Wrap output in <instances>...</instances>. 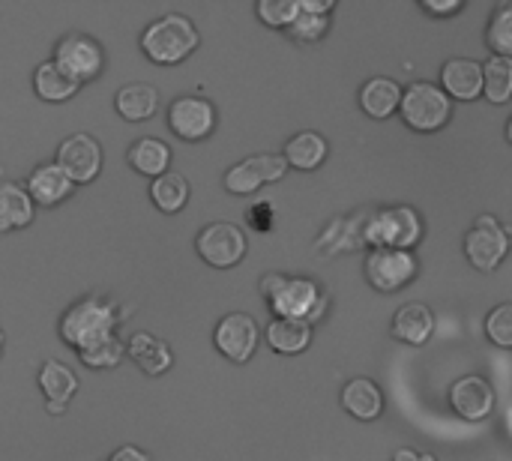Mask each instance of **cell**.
I'll use <instances>...</instances> for the list:
<instances>
[{"label": "cell", "mask_w": 512, "mask_h": 461, "mask_svg": "<svg viewBox=\"0 0 512 461\" xmlns=\"http://www.w3.org/2000/svg\"><path fill=\"white\" fill-rule=\"evenodd\" d=\"M300 3V9H306V12H315V15H327L336 3L333 0H297Z\"/></svg>", "instance_id": "40"}, {"label": "cell", "mask_w": 512, "mask_h": 461, "mask_svg": "<svg viewBox=\"0 0 512 461\" xmlns=\"http://www.w3.org/2000/svg\"><path fill=\"white\" fill-rule=\"evenodd\" d=\"M267 345L282 354V357H294L303 354L312 345V324L306 321H291V318H273L264 330Z\"/></svg>", "instance_id": "24"}, {"label": "cell", "mask_w": 512, "mask_h": 461, "mask_svg": "<svg viewBox=\"0 0 512 461\" xmlns=\"http://www.w3.org/2000/svg\"><path fill=\"white\" fill-rule=\"evenodd\" d=\"M36 204L27 195L24 183L18 180H0V234L21 231L33 222Z\"/></svg>", "instance_id": "20"}, {"label": "cell", "mask_w": 512, "mask_h": 461, "mask_svg": "<svg viewBox=\"0 0 512 461\" xmlns=\"http://www.w3.org/2000/svg\"><path fill=\"white\" fill-rule=\"evenodd\" d=\"M486 336L498 348H512V303H501L486 318Z\"/></svg>", "instance_id": "35"}, {"label": "cell", "mask_w": 512, "mask_h": 461, "mask_svg": "<svg viewBox=\"0 0 512 461\" xmlns=\"http://www.w3.org/2000/svg\"><path fill=\"white\" fill-rule=\"evenodd\" d=\"M81 84L72 81L54 60H42L36 69H33V93L42 99V102H69L72 96H78Z\"/></svg>", "instance_id": "26"}, {"label": "cell", "mask_w": 512, "mask_h": 461, "mask_svg": "<svg viewBox=\"0 0 512 461\" xmlns=\"http://www.w3.org/2000/svg\"><path fill=\"white\" fill-rule=\"evenodd\" d=\"M213 345L225 360L243 366L255 357V351L261 345V327L246 312H228L213 327Z\"/></svg>", "instance_id": "10"}, {"label": "cell", "mask_w": 512, "mask_h": 461, "mask_svg": "<svg viewBox=\"0 0 512 461\" xmlns=\"http://www.w3.org/2000/svg\"><path fill=\"white\" fill-rule=\"evenodd\" d=\"M297 12H300L297 0H258L255 3V15L267 27H276V30H288V24L297 18Z\"/></svg>", "instance_id": "33"}, {"label": "cell", "mask_w": 512, "mask_h": 461, "mask_svg": "<svg viewBox=\"0 0 512 461\" xmlns=\"http://www.w3.org/2000/svg\"><path fill=\"white\" fill-rule=\"evenodd\" d=\"M24 189L36 207H60L63 201H69L75 195V183L63 174V168L57 162H39L27 174Z\"/></svg>", "instance_id": "13"}, {"label": "cell", "mask_w": 512, "mask_h": 461, "mask_svg": "<svg viewBox=\"0 0 512 461\" xmlns=\"http://www.w3.org/2000/svg\"><path fill=\"white\" fill-rule=\"evenodd\" d=\"M126 321L120 312V303L108 294H84L72 306L63 309L57 321V336L66 348L75 354L84 348H93L96 342L117 333V327Z\"/></svg>", "instance_id": "1"}, {"label": "cell", "mask_w": 512, "mask_h": 461, "mask_svg": "<svg viewBox=\"0 0 512 461\" xmlns=\"http://www.w3.org/2000/svg\"><path fill=\"white\" fill-rule=\"evenodd\" d=\"M435 330V315L426 303H405L393 318V336L405 345H426Z\"/></svg>", "instance_id": "23"}, {"label": "cell", "mask_w": 512, "mask_h": 461, "mask_svg": "<svg viewBox=\"0 0 512 461\" xmlns=\"http://www.w3.org/2000/svg\"><path fill=\"white\" fill-rule=\"evenodd\" d=\"M189 195H192V186L180 171H168V174L150 180V201L165 216L180 213L189 204Z\"/></svg>", "instance_id": "27"}, {"label": "cell", "mask_w": 512, "mask_h": 461, "mask_svg": "<svg viewBox=\"0 0 512 461\" xmlns=\"http://www.w3.org/2000/svg\"><path fill=\"white\" fill-rule=\"evenodd\" d=\"M342 408L363 423L378 420L384 411V393L372 378H354L342 387Z\"/></svg>", "instance_id": "22"}, {"label": "cell", "mask_w": 512, "mask_h": 461, "mask_svg": "<svg viewBox=\"0 0 512 461\" xmlns=\"http://www.w3.org/2000/svg\"><path fill=\"white\" fill-rule=\"evenodd\" d=\"M282 279H285V273H267V276H261V282H258V288H261V297L267 300L279 285H282Z\"/></svg>", "instance_id": "39"}, {"label": "cell", "mask_w": 512, "mask_h": 461, "mask_svg": "<svg viewBox=\"0 0 512 461\" xmlns=\"http://www.w3.org/2000/svg\"><path fill=\"white\" fill-rule=\"evenodd\" d=\"M507 138L512 141V117H510V123H507Z\"/></svg>", "instance_id": "43"}, {"label": "cell", "mask_w": 512, "mask_h": 461, "mask_svg": "<svg viewBox=\"0 0 512 461\" xmlns=\"http://www.w3.org/2000/svg\"><path fill=\"white\" fill-rule=\"evenodd\" d=\"M264 183H267V180H264L261 165H258L255 156H246V159L234 162V165L225 171V177H222V186H225V192H231V195H255Z\"/></svg>", "instance_id": "29"}, {"label": "cell", "mask_w": 512, "mask_h": 461, "mask_svg": "<svg viewBox=\"0 0 512 461\" xmlns=\"http://www.w3.org/2000/svg\"><path fill=\"white\" fill-rule=\"evenodd\" d=\"M483 93L489 102L504 105L512 99V57H489L483 63Z\"/></svg>", "instance_id": "28"}, {"label": "cell", "mask_w": 512, "mask_h": 461, "mask_svg": "<svg viewBox=\"0 0 512 461\" xmlns=\"http://www.w3.org/2000/svg\"><path fill=\"white\" fill-rule=\"evenodd\" d=\"M327 153H330V144L315 129H303V132L291 135L288 144H285V150H282L288 168H297V171H315V168H321L324 159H327Z\"/></svg>", "instance_id": "21"}, {"label": "cell", "mask_w": 512, "mask_h": 461, "mask_svg": "<svg viewBox=\"0 0 512 461\" xmlns=\"http://www.w3.org/2000/svg\"><path fill=\"white\" fill-rule=\"evenodd\" d=\"M78 360L81 366L93 369V372H108V369H117L123 360H126V342L114 333L102 342H96L93 348H84L78 351Z\"/></svg>", "instance_id": "31"}, {"label": "cell", "mask_w": 512, "mask_h": 461, "mask_svg": "<svg viewBox=\"0 0 512 461\" xmlns=\"http://www.w3.org/2000/svg\"><path fill=\"white\" fill-rule=\"evenodd\" d=\"M405 123L417 132H435L441 129L450 114H453V99L444 93V87L432 81H414L402 90V105H399Z\"/></svg>", "instance_id": "5"}, {"label": "cell", "mask_w": 512, "mask_h": 461, "mask_svg": "<svg viewBox=\"0 0 512 461\" xmlns=\"http://www.w3.org/2000/svg\"><path fill=\"white\" fill-rule=\"evenodd\" d=\"M165 123H168V129L180 141L198 144V141H207L216 132V126H219V108L207 96L180 93V96H174L168 102Z\"/></svg>", "instance_id": "6"}, {"label": "cell", "mask_w": 512, "mask_h": 461, "mask_svg": "<svg viewBox=\"0 0 512 461\" xmlns=\"http://www.w3.org/2000/svg\"><path fill=\"white\" fill-rule=\"evenodd\" d=\"M420 270V261L408 249H372L366 258V279L378 291L405 288Z\"/></svg>", "instance_id": "12"}, {"label": "cell", "mask_w": 512, "mask_h": 461, "mask_svg": "<svg viewBox=\"0 0 512 461\" xmlns=\"http://www.w3.org/2000/svg\"><path fill=\"white\" fill-rule=\"evenodd\" d=\"M171 159H174L171 147H168L162 138H156V135L135 138V141L129 144V150H126L129 168H132L135 174H141V177H150V180L168 174V171H171Z\"/></svg>", "instance_id": "17"}, {"label": "cell", "mask_w": 512, "mask_h": 461, "mask_svg": "<svg viewBox=\"0 0 512 461\" xmlns=\"http://www.w3.org/2000/svg\"><path fill=\"white\" fill-rule=\"evenodd\" d=\"M507 252H510V234L495 216H480L465 234V255L483 273L495 270L507 258Z\"/></svg>", "instance_id": "11"}, {"label": "cell", "mask_w": 512, "mask_h": 461, "mask_svg": "<svg viewBox=\"0 0 512 461\" xmlns=\"http://www.w3.org/2000/svg\"><path fill=\"white\" fill-rule=\"evenodd\" d=\"M450 405L462 420H486L495 411V390L480 375H465L450 387Z\"/></svg>", "instance_id": "15"}, {"label": "cell", "mask_w": 512, "mask_h": 461, "mask_svg": "<svg viewBox=\"0 0 512 461\" xmlns=\"http://www.w3.org/2000/svg\"><path fill=\"white\" fill-rule=\"evenodd\" d=\"M126 357L150 378H159L165 372H171L174 366V351L165 339H159L156 333L138 330L126 339Z\"/></svg>", "instance_id": "16"}, {"label": "cell", "mask_w": 512, "mask_h": 461, "mask_svg": "<svg viewBox=\"0 0 512 461\" xmlns=\"http://www.w3.org/2000/svg\"><path fill=\"white\" fill-rule=\"evenodd\" d=\"M267 306L273 318H291L315 324L324 318L330 306V294L309 276H285L282 285L267 297Z\"/></svg>", "instance_id": "4"}, {"label": "cell", "mask_w": 512, "mask_h": 461, "mask_svg": "<svg viewBox=\"0 0 512 461\" xmlns=\"http://www.w3.org/2000/svg\"><path fill=\"white\" fill-rule=\"evenodd\" d=\"M138 45L144 51V57L156 66H177L183 60H189L198 45H201V33L198 24L183 15V12H165L159 18H153L150 24H144Z\"/></svg>", "instance_id": "2"}, {"label": "cell", "mask_w": 512, "mask_h": 461, "mask_svg": "<svg viewBox=\"0 0 512 461\" xmlns=\"http://www.w3.org/2000/svg\"><path fill=\"white\" fill-rule=\"evenodd\" d=\"M255 159H258L261 174H264L267 183H276V180H282L288 174V162H285L282 153H255Z\"/></svg>", "instance_id": "36"}, {"label": "cell", "mask_w": 512, "mask_h": 461, "mask_svg": "<svg viewBox=\"0 0 512 461\" xmlns=\"http://www.w3.org/2000/svg\"><path fill=\"white\" fill-rule=\"evenodd\" d=\"M105 461H153L150 459V453L147 450H141V447H135V444H123V447H117L111 456Z\"/></svg>", "instance_id": "37"}, {"label": "cell", "mask_w": 512, "mask_h": 461, "mask_svg": "<svg viewBox=\"0 0 512 461\" xmlns=\"http://www.w3.org/2000/svg\"><path fill=\"white\" fill-rule=\"evenodd\" d=\"M114 111L126 123H144L159 111V90L147 81H129L114 93Z\"/></svg>", "instance_id": "19"}, {"label": "cell", "mask_w": 512, "mask_h": 461, "mask_svg": "<svg viewBox=\"0 0 512 461\" xmlns=\"http://www.w3.org/2000/svg\"><path fill=\"white\" fill-rule=\"evenodd\" d=\"M486 39L498 57H512V3H504L495 9L489 30H486Z\"/></svg>", "instance_id": "32"}, {"label": "cell", "mask_w": 512, "mask_h": 461, "mask_svg": "<svg viewBox=\"0 0 512 461\" xmlns=\"http://www.w3.org/2000/svg\"><path fill=\"white\" fill-rule=\"evenodd\" d=\"M72 81L78 84H87L93 78L102 75L105 69V48L96 36L90 33H81V30H72V33H63L54 45V57H51Z\"/></svg>", "instance_id": "7"}, {"label": "cell", "mask_w": 512, "mask_h": 461, "mask_svg": "<svg viewBox=\"0 0 512 461\" xmlns=\"http://www.w3.org/2000/svg\"><path fill=\"white\" fill-rule=\"evenodd\" d=\"M246 249H249L246 231L234 222H207L195 234V252L213 270L237 267L246 258Z\"/></svg>", "instance_id": "8"}, {"label": "cell", "mask_w": 512, "mask_h": 461, "mask_svg": "<svg viewBox=\"0 0 512 461\" xmlns=\"http://www.w3.org/2000/svg\"><path fill=\"white\" fill-rule=\"evenodd\" d=\"M402 105V87L393 78H369L360 90V108L372 117V120H387L396 114V108Z\"/></svg>", "instance_id": "25"}, {"label": "cell", "mask_w": 512, "mask_h": 461, "mask_svg": "<svg viewBox=\"0 0 512 461\" xmlns=\"http://www.w3.org/2000/svg\"><path fill=\"white\" fill-rule=\"evenodd\" d=\"M54 162L63 168V174L75 183V186H87L102 174L105 165V150L99 144V138H93L90 132H72L57 144V156Z\"/></svg>", "instance_id": "9"}, {"label": "cell", "mask_w": 512, "mask_h": 461, "mask_svg": "<svg viewBox=\"0 0 512 461\" xmlns=\"http://www.w3.org/2000/svg\"><path fill=\"white\" fill-rule=\"evenodd\" d=\"M423 9L426 12H435V15H453L462 9V0H423Z\"/></svg>", "instance_id": "38"}, {"label": "cell", "mask_w": 512, "mask_h": 461, "mask_svg": "<svg viewBox=\"0 0 512 461\" xmlns=\"http://www.w3.org/2000/svg\"><path fill=\"white\" fill-rule=\"evenodd\" d=\"M3 348H6V336H3V330H0V360H3Z\"/></svg>", "instance_id": "42"}, {"label": "cell", "mask_w": 512, "mask_h": 461, "mask_svg": "<svg viewBox=\"0 0 512 461\" xmlns=\"http://www.w3.org/2000/svg\"><path fill=\"white\" fill-rule=\"evenodd\" d=\"M393 461H435V456L420 453V450H411V447H402V450H396Z\"/></svg>", "instance_id": "41"}, {"label": "cell", "mask_w": 512, "mask_h": 461, "mask_svg": "<svg viewBox=\"0 0 512 461\" xmlns=\"http://www.w3.org/2000/svg\"><path fill=\"white\" fill-rule=\"evenodd\" d=\"M423 237V219L414 207L396 204L375 210L369 219H363V243L372 249H414Z\"/></svg>", "instance_id": "3"}, {"label": "cell", "mask_w": 512, "mask_h": 461, "mask_svg": "<svg viewBox=\"0 0 512 461\" xmlns=\"http://www.w3.org/2000/svg\"><path fill=\"white\" fill-rule=\"evenodd\" d=\"M327 27H330V18H327V15H315V12L300 9L297 18L288 24L285 33H288L294 42H318V39L327 33Z\"/></svg>", "instance_id": "34"}, {"label": "cell", "mask_w": 512, "mask_h": 461, "mask_svg": "<svg viewBox=\"0 0 512 461\" xmlns=\"http://www.w3.org/2000/svg\"><path fill=\"white\" fill-rule=\"evenodd\" d=\"M441 84L450 99H477L483 93V63L471 57H450L441 69Z\"/></svg>", "instance_id": "18"}, {"label": "cell", "mask_w": 512, "mask_h": 461, "mask_svg": "<svg viewBox=\"0 0 512 461\" xmlns=\"http://www.w3.org/2000/svg\"><path fill=\"white\" fill-rule=\"evenodd\" d=\"M36 384H39L48 414L54 417H60L78 393V375L60 360H45L36 372Z\"/></svg>", "instance_id": "14"}, {"label": "cell", "mask_w": 512, "mask_h": 461, "mask_svg": "<svg viewBox=\"0 0 512 461\" xmlns=\"http://www.w3.org/2000/svg\"><path fill=\"white\" fill-rule=\"evenodd\" d=\"M363 243V219H333L318 240L321 252H351Z\"/></svg>", "instance_id": "30"}]
</instances>
